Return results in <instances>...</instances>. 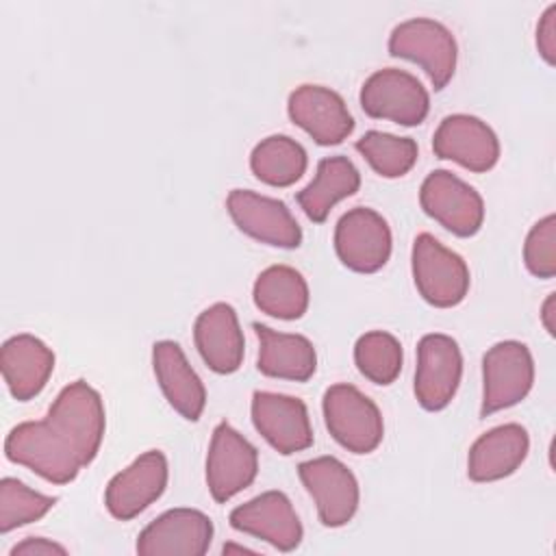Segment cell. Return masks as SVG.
I'll use <instances>...</instances> for the list:
<instances>
[{"label": "cell", "instance_id": "1", "mask_svg": "<svg viewBox=\"0 0 556 556\" xmlns=\"http://www.w3.org/2000/svg\"><path fill=\"white\" fill-rule=\"evenodd\" d=\"M4 454L54 484L72 482L83 469L72 443L48 419L17 424L4 439Z\"/></svg>", "mask_w": 556, "mask_h": 556}, {"label": "cell", "instance_id": "2", "mask_svg": "<svg viewBox=\"0 0 556 556\" xmlns=\"http://www.w3.org/2000/svg\"><path fill=\"white\" fill-rule=\"evenodd\" d=\"M324 421L332 439L354 454L374 452L384 437L382 413L354 384L337 382L326 389L321 400Z\"/></svg>", "mask_w": 556, "mask_h": 556}, {"label": "cell", "instance_id": "3", "mask_svg": "<svg viewBox=\"0 0 556 556\" xmlns=\"http://www.w3.org/2000/svg\"><path fill=\"white\" fill-rule=\"evenodd\" d=\"M389 54L417 63L439 91L456 72L458 46L445 24L430 17H410L391 30Z\"/></svg>", "mask_w": 556, "mask_h": 556}, {"label": "cell", "instance_id": "4", "mask_svg": "<svg viewBox=\"0 0 556 556\" xmlns=\"http://www.w3.org/2000/svg\"><path fill=\"white\" fill-rule=\"evenodd\" d=\"M410 267L415 287L428 304L452 308L465 300L471 282L469 267L460 254L445 248L434 235L421 232L415 237Z\"/></svg>", "mask_w": 556, "mask_h": 556}, {"label": "cell", "instance_id": "5", "mask_svg": "<svg viewBox=\"0 0 556 556\" xmlns=\"http://www.w3.org/2000/svg\"><path fill=\"white\" fill-rule=\"evenodd\" d=\"M46 419L72 443L83 467L100 452L106 417L100 393L85 380L65 384L52 400Z\"/></svg>", "mask_w": 556, "mask_h": 556}, {"label": "cell", "instance_id": "6", "mask_svg": "<svg viewBox=\"0 0 556 556\" xmlns=\"http://www.w3.org/2000/svg\"><path fill=\"white\" fill-rule=\"evenodd\" d=\"M534 384V358L526 343L508 339L491 345L482 356L480 417L510 408L526 400Z\"/></svg>", "mask_w": 556, "mask_h": 556}, {"label": "cell", "instance_id": "7", "mask_svg": "<svg viewBox=\"0 0 556 556\" xmlns=\"http://www.w3.org/2000/svg\"><path fill=\"white\" fill-rule=\"evenodd\" d=\"M358 100L369 117L389 119L400 126H417L430 111V96L421 80L397 67L374 72L363 83Z\"/></svg>", "mask_w": 556, "mask_h": 556}, {"label": "cell", "instance_id": "8", "mask_svg": "<svg viewBox=\"0 0 556 556\" xmlns=\"http://www.w3.org/2000/svg\"><path fill=\"white\" fill-rule=\"evenodd\" d=\"M419 204L456 237H473L484 222L482 195L450 169H434L424 178Z\"/></svg>", "mask_w": 556, "mask_h": 556}, {"label": "cell", "instance_id": "9", "mask_svg": "<svg viewBox=\"0 0 556 556\" xmlns=\"http://www.w3.org/2000/svg\"><path fill=\"white\" fill-rule=\"evenodd\" d=\"M391 248L393 237L387 219L369 206L345 211L334 226V252L352 271L374 274L382 269L391 256Z\"/></svg>", "mask_w": 556, "mask_h": 556}, {"label": "cell", "instance_id": "10", "mask_svg": "<svg viewBox=\"0 0 556 556\" xmlns=\"http://www.w3.org/2000/svg\"><path fill=\"white\" fill-rule=\"evenodd\" d=\"M298 476L313 497L319 521L326 528H341L352 521L358 510L361 489L345 463L334 456H317L300 463Z\"/></svg>", "mask_w": 556, "mask_h": 556}, {"label": "cell", "instance_id": "11", "mask_svg": "<svg viewBox=\"0 0 556 556\" xmlns=\"http://www.w3.org/2000/svg\"><path fill=\"white\" fill-rule=\"evenodd\" d=\"M258 473L256 447L228 421L213 430L206 452V486L215 502L224 504L248 489Z\"/></svg>", "mask_w": 556, "mask_h": 556}, {"label": "cell", "instance_id": "12", "mask_svg": "<svg viewBox=\"0 0 556 556\" xmlns=\"http://www.w3.org/2000/svg\"><path fill=\"white\" fill-rule=\"evenodd\" d=\"M463 378V354L450 334L430 332L417 343L415 397L426 410H443Z\"/></svg>", "mask_w": 556, "mask_h": 556}, {"label": "cell", "instance_id": "13", "mask_svg": "<svg viewBox=\"0 0 556 556\" xmlns=\"http://www.w3.org/2000/svg\"><path fill=\"white\" fill-rule=\"evenodd\" d=\"M226 211L235 226L248 237L274 245L293 250L302 243V228L289 206L252 189H232L226 198Z\"/></svg>", "mask_w": 556, "mask_h": 556}, {"label": "cell", "instance_id": "14", "mask_svg": "<svg viewBox=\"0 0 556 556\" xmlns=\"http://www.w3.org/2000/svg\"><path fill=\"white\" fill-rule=\"evenodd\" d=\"M167 478L169 469L165 454L161 450L143 452L109 480L104 491L106 510L119 521L135 519L163 495Z\"/></svg>", "mask_w": 556, "mask_h": 556}, {"label": "cell", "instance_id": "15", "mask_svg": "<svg viewBox=\"0 0 556 556\" xmlns=\"http://www.w3.org/2000/svg\"><path fill=\"white\" fill-rule=\"evenodd\" d=\"M250 410L256 432L276 452L289 456L313 445L308 408L300 397L274 391H254Z\"/></svg>", "mask_w": 556, "mask_h": 556}, {"label": "cell", "instance_id": "16", "mask_svg": "<svg viewBox=\"0 0 556 556\" xmlns=\"http://www.w3.org/2000/svg\"><path fill=\"white\" fill-rule=\"evenodd\" d=\"M213 541V521L195 508H169L137 536L141 556H202Z\"/></svg>", "mask_w": 556, "mask_h": 556}, {"label": "cell", "instance_id": "17", "mask_svg": "<svg viewBox=\"0 0 556 556\" xmlns=\"http://www.w3.org/2000/svg\"><path fill=\"white\" fill-rule=\"evenodd\" d=\"M432 150L443 161H454L469 172H489L500 161V139L493 128L476 115L454 113L439 122Z\"/></svg>", "mask_w": 556, "mask_h": 556}, {"label": "cell", "instance_id": "18", "mask_svg": "<svg viewBox=\"0 0 556 556\" xmlns=\"http://www.w3.org/2000/svg\"><path fill=\"white\" fill-rule=\"evenodd\" d=\"M230 526L280 552H293L304 536L302 521L282 491H265L230 510Z\"/></svg>", "mask_w": 556, "mask_h": 556}, {"label": "cell", "instance_id": "19", "mask_svg": "<svg viewBox=\"0 0 556 556\" xmlns=\"http://www.w3.org/2000/svg\"><path fill=\"white\" fill-rule=\"evenodd\" d=\"M287 113L319 146H337L354 130L345 100L324 85H300L289 93Z\"/></svg>", "mask_w": 556, "mask_h": 556}, {"label": "cell", "instance_id": "20", "mask_svg": "<svg viewBox=\"0 0 556 556\" xmlns=\"http://www.w3.org/2000/svg\"><path fill=\"white\" fill-rule=\"evenodd\" d=\"M193 341L204 365L215 374H235L243 363V330L228 302H215L195 317Z\"/></svg>", "mask_w": 556, "mask_h": 556}, {"label": "cell", "instance_id": "21", "mask_svg": "<svg viewBox=\"0 0 556 556\" xmlns=\"http://www.w3.org/2000/svg\"><path fill=\"white\" fill-rule=\"evenodd\" d=\"M530 452V437L521 424H502L480 434L467 454V476L493 482L515 473Z\"/></svg>", "mask_w": 556, "mask_h": 556}, {"label": "cell", "instance_id": "22", "mask_svg": "<svg viewBox=\"0 0 556 556\" xmlns=\"http://www.w3.org/2000/svg\"><path fill=\"white\" fill-rule=\"evenodd\" d=\"M152 367L169 406L185 419L198 421L206 406V389L182 348L169 339L156 341L152 345Z\"/></svg>", "mask_w": 556, "mask_h": 556}, {"label": "cell", "instance_id": "23", "mask_svg": "<svg viewBox=\"0 0 556 556\" xmlns=\"http://www.w3.org/2000/svg\"><path fill=\"white\" fill-rule=\"evenodd\" d=\"M2 378L17 402H28L43 391L54 371V352L35 334L22 332L2 343Z\"/></svg>", "mask_w": 556, "mask_h": 556}, {"label": "cell", "instance_id": "24", "mask_svg": "<svg viewBox=\"0 0 556 556\" xmlns=\"http://www.w3.org/2000/svg\"><path fill=\"white\" fill-rule=\"evenodd\" d=\"M258 337L256 367L263 376L306 382L317 369V352L304 334L280 332L265 324H252Z\"/></svg>", "mask_w": 556, "mask_h": 556}, {"label": "cell", "instance_id": "25", "mask_svg": "<svg viewBox=\"0 0 556 556\" xmlns=\"http://www.w3.org/2000/svg\"><path fill=\"white\" fill-rule=\"evenodd\" d=\"M358 187L361 172L348 156H326L317 163L313 180L302 191H298L295 200L311 222L321 224L326 222L334 204L354 195Z\"/></svg>", "mask_w": 556, "mask_h": 556}, {"label": "cell", "instance_id": "26", "mask_svg": "<svg viewBox=\"0 0 556 556\" xmlns=\"http://www.w3.org/2000/svg\"><path fill=\"white\" fill-rule=\"evenodd\" d=\"M252 298L258 311L276 319H300L308 308L306 278L289 265H269L263 269L252 287Z\"/></svg>", "mask_w": 556, "mask_h": 556}, {"label": "cell", "instance_id": "27", "mask_svg": "<svg viewBox=\"0 0 556 556\" xmlns=\"http://www.w3.org/2000/svg\"><path fill=\"white\" fill-rule=\"evenodd\" d=\"M308 167L306 150L287 135H269L261 139L250 154L252 174L269 187H291Z\"/></svg>", "mask_w": 556, "mask_h": 556}, {"label": "cell", "instance_id": "28", "mask_svg": "<svg viewBox=\"0 0 556 556\" xmlns=\"http://www.w3.org/2000/svg\"><path fill=\"white\" fill-rule=\"evenodd\" d=\"M356 152L384 178H400L417 163V143L410 137H397L382 130H367L354 143Z\"/></svg>", "mask_w": 556, "mask_h": 556}, {"label": "cell", "instance_id": "29", "mask_svg": "<svg viewBox=\"0 0 556 556\" xmlns=\"http://www.w3.org/2000/svg\"><path fill=\"white\" fill-rule=\"evenodd\" d=\"M402 343L387 330H369L354 345V363L358 371L374 384H391L402 371Z\"/></svg>", "mask_w": 556, "mask_h": 556}, {"label": "cell", "instance_id": "30", "mask_svg": "<svg viewBox=\"0 0 556 556\" xmlns=\"http://www.w3.org/2000/svg\"><path fill=\"white\" fill-rule=\"evenodd\" d=\"M56 497L43 495L30 486H26L17 478L0 480V532L7 534L15 528L39 521L52 506Z\"/></svg>", "mask_w": 556, "mask_h": 556}, {"label": "cell", "instance_id": "31", "mask_svg": "<svg viewBox=\"0 0 556 556\" xmlns=\"http://www.w3.org/2000/svg\"><path fill=\"white\" fill-rule=\"evenodd\" d=\"M523 263L536 278L556 276V215L541 217L528 232L523 243Z\"/></svg>", "mask_w": 556, "mask_h": 556}, {"label": "cell", "instance_id": "32", "mask_svg": "<svg viewBox=\"0 0 556 556\" xmlns=\"http://www.w3.org/2000/svg\"><path fill=\"white\" fill-rule=\"evenodd\" d=\"M536 50L547 65L556 63V4H549L536 24Z\"/></svg>", "mask_w": 556, "mask_h": 556}, {"label": "cell", "instance_id": "33", "mask_svg": "<svg viewBox=\"0 0 556 556\" xmlns=\"http://www.w3.org/2000/svg\"><path fill=\"white\" fill-rule=\"evenodd\" d=\"M52 554H67V549L43 536H28L17 545H13L9 552V556H52Z\"/></svg>", "mask_w": 556, "mask_h": 556}, {"label": "cell", "instance_id": "34", "mask_svg": "<svg viewBox=\"0 0 556 556\" xmlns=\"http://www.w3.org/2000/svg\"><path fill=\"white\" fill-rule=\"evenodd\" d=\"M541 324L547 334H556V293H549L541 304Z\"/></svg>", "mask_w": 556, "mask_h": 556}, {"label": "cell", "instance_id": "35", "mask_svg": "<svg viewBox=\"0 0 556 556\" xmlns=\"http://www.w3.org/2000/svg\"><path fill=\"white\" fill-rule=\"evenodd\" d=\"M232 552H237V554H252L254 549H250V547H245V545H235V543H226L224 547H222V554H232Z\"/></svg>", "mask_w": 556, "mask_h": 556}]
</instances>
